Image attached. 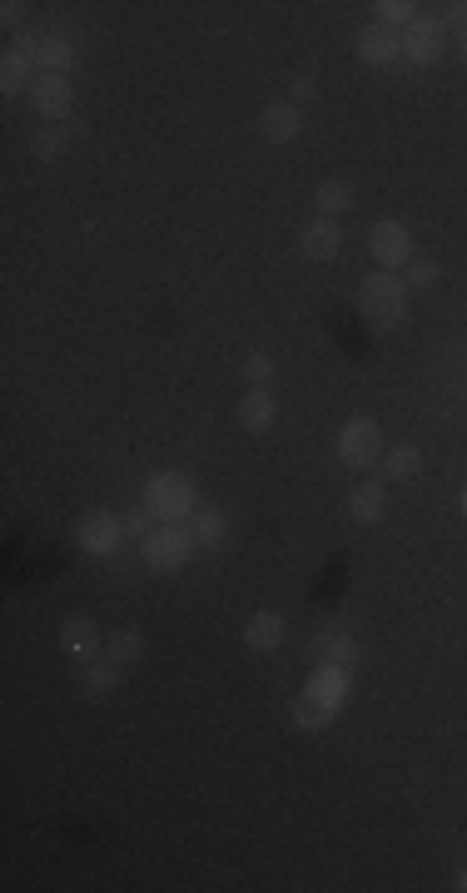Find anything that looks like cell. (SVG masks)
Wrapping results in <instances>:
<instances>
[{"label": "cell", "mask_w": 467, "mask_h": 893, "mask_svg": "<svg viewBox=\"0 0 467 893\" xmlns=\"http://www.w3.org/2000/svg\"><path fill=\"white\" fill-rule=\"evenodd\" d=\"M75 541L90 551V556H109V551L125 541V517H115L109 506H95V512H85V517H80Z\"/></svg>", "instance_id": "8"}, {"label": "cell", "mask_w": 467, "mask_h": 893, "mask_svg": "<svg viewBox=\"0 0 467 893\" xmlns=\"http://www.w3.org/2000/svg\"><path fill=\"white\" fill-rule=\"evenodd\" d=\"M154 521H160V517H154V506L150 502H140V506H130V512H125V537H150V531H154Z\"/></svg>", "instance_id": "26"}, {"label": "cell", "mask_w": 467, "mask_h": 893, "mask_svg": "<svg viewBox=\"0 0 467 893\" xmlns=\"http://www.w3.org/2000/svg\"><path fill=\"white\" fill-rule=\"evenodd\" d=\"M359 313H363V324L378 328V333H393V328H402V318H408V283L398 279V273H369V279L359 283Z\"/></svg>", "instance_id": "2"}, {"label": "cell", "mask_w": 467, "mask_h": 893, "mask_svg": "<svg viewBox=\"0 0 467 893\" xmlns=\"http://www.w3.org/2000/svg\"><path fill=\"white\" fill-rule=\"evenodd\" d=\"M35 60L31 55H15V50H5L0 55V90L5 95H25V90H35Z\"/></svg>", "instance_id": "17"}, {"label": "cell", "mask_w": 467, "mask_h": 893, "mask_svg": "<svg viewBox=\"0 0 467 893\" xmlns=\"http://www.w3.org/2000/svg\"><path fill=\"white\" fill-rule=\"evenodd\" d=\"M373 11H378V25H388V31H393V25H413L418 21L413 0H378Z\"/></svg>", "instance_id": "24"}, {"label": "cell", "mask_w": 467, "mask_h": 893, "mask_svg": "<svg viewBox=\"0 0 467 893\" xmlns=\"http://www.w3.org/2000/svg\"><path fill=\"white\" fill-rule=\"evenodd\" d=\"M80 685H85L90 700H109L115 690H120V675H115V660H95V666H85V675H80Z\"/></svg>", "instance_id": "23"}, {"label": "cell", "mask_w": 467, "mask_h": 893, "mask_svg": "<svg viewBox=\"0 0 467 893\" xmlns=\"http://www.w3.org/2000/svg\"><path fill=\"white\" fill-rule=\"evenodd\" d=\"M314 204L324 209L328 219L348 214V209H353V184H348V179H324V184L314 189Z\"/></svg>", "instance_id": "21"}, {"label": "cell", "mask_w": 467, "mask_h": 893, "mask_svg": "<svg viewBox=\"0 0 467 893\" xmlns=\"http://www.w3.org/2000/svg\"><path fill=\"white\" fill-rule=\"evenodd\" d=\"M447 50V25L433 21V15H418L413 25H402V55L413 66H437Z\"/></svg>", "instance_id": "7"}, {"label": "cell", "mask_w": 467, "mask_h": 893, "mask_svg": "<svg viewBox=\"0 0 467 893\" xmlns=\"http://www.w3.org/2000/svg\"><path fill=\"white\" fill-rule=\"evenodd\" d=\"M70 130H80V125H70ZM70 130H40L35 134V160H60V150H66V140H70Z\"/></svg>", "instance_id": "25"}, {"label": "cell", "mask_w": 467, "mask_h": 893, "mask_svg": "<svg viewBox=\"0 0 467 893\" xmlns=\"http://www.w3.org/2000/svg\"><path fill=\"white\" fill-rule=\"evenodd\" d=\"M383 512H388V492L383 486H359V492L348 496V521H359V527L383 521Z\"/></svg>", "instance_id": "18"}, {"label": "cell", "mask_w": 467, "mask_h": 893, "mask_svg": "<svg viewBox=\"0 0 467 893\" xmlns=\"http://www.w3.org/2000/svg\"><path fill=\"white\" fill-rule=\"evenodd\" d=\"M283 635H289V625H283V615L273 611H254L249 625H244V646L254 650V656H269V650L283 646Z\"/></svg>", "instance_id": "13"}, {"label": "cell", "mask_w": 467, "mask_h": 893, "mask_svg": "<svg viewBox=\"0 0 467 893\" xmlns=\"http://www.w3.org/2000/svg\"><path fill=\"white\" fill-rule=\"evenodd\" d=\"M457 889H463V893H467V869H463V873H457Z\"/></svg>", "instance_id": "34"}, {"label": "cell", "mask_w": 467, "mask_h": 893, "mask_svg": "<svg viewBox=\"0 0 467 893\" xmlns=\"http://www.w3.org/2000/svg\"><path fill=\"white\" fill-rule=\"evenodd\" d=\"M244 377H249L254 388H269L273 383V357L269 353H249L244 357Z\"/></svg>", "instance_id": "28"}, {"label": "cell", "mask_w": 467, "mask_h": 893, "mask_svg": "<svg viewBox=\"0 0 467 893\" xmlns=\"http://www.w3.org/2000/svg\"><path fill=\"white\" fill-rule=\"evenodd\" d=\"M144 502L154 506L160 521H189V512H195V482H189V472H154Z\"/></svg>", "instance_id": "3"}, {"label": "cell", "mask_w": 467, "mask_h": 893, "mask_svg": "<svg viewBox=\"0 0 467 893\" xmlns=\"http://www.w3.org/2000/svg\"><path fill=\"white\" fill-rule=\"evenodd\" d=\"M348 695H353V675H348L343 666H324V660H318V670L308 675V685L299 690V700H294L299 730H308V735L328 730L334 715L348 705Z\"/></svg>", "instance_id": "1"}, {"label": "cell", "mask_w": 467, "mask_h": 893, "mask_svg": "<svg viewBox=\"0 0 467 893\" xmlns=\"http://www.w3.org/2000/svg\"><path fill=\"white\" fill-rule=\"evenodd\" d=\"M189 551H195V537H189L185 527H174V521L154 527L150 537L140 541V556L150 571H179L189 561Z\"/></svg>", "instance_id": "4"}, {"label": "cell", "mask_w": 467, "mask_h": 893, "mask_svg": "<svg viewBox=\"0 0 467 893\" xmlns=\"http://www.w3.org/2000/svg\"><path fill=\"white\" fill-rule=\"evenodd\" d=\"M35 66H45V75H66V70L75 66V40H70V35H45Z\"/></svg>", "instance_id": "19"}, {"label": "cell", "mask_w": 467, "mask_h": 893, "mask_svg": "<svg viewBox=\"0 0 467 893\" xmlns=\"http://www.w3.org/2000/svg\"><path fill=\"white\" fill-rule=\"evenodd\" d=\"M457 55H463V66H467V31L457 35Z\"/></svg>", "instance_id": "33"}, {"label": "cell", "mask_w": 467, "mask_h": 893, "mask_svg": "<svg viewBox=\"0 0 467 893\" xmlns=\"http://www.w3.org/2000/svg\"><path fill=\"white\" fill-rule=\"evenodd\" d=\"M299 130H304V109L294 105V99H269L259 115V134L269 144H294Z\"/></svg>", "instance_id": "10"}, {"label": "cell", "mask_w": 467, "mask_h": 893, "mask_svg": "<svg viewBox=\"0 0 467 893\" xmlns=\"http://www.w3.org/2000/svg\"><path fill=\"white\" fill-rule=\"evenodd\" d=\"M443 25H457V31H467V0H447V5H443Z\"/></svg>", "instance_id": "30"}, {"label": "cell", "mask_w": 467, "mask_h": 893, "mask_svg": "<svg viewBox=\"0 0 467 893\" xmlns=\"http://www.w3.org/2000/svg\"><path fill=\"white\" fill-rule=\"evenodd\" d=\"M189 537H195V547H219L229 537V517L219 506H195L189 512Z\"/></svg>", "instance_id": "16"}, {"label": "cell", "mask_w": 467, "mask_h": 893, "mask_svg": "<svg viewBox=\"0 0 467 893\" xmlns=\"http://www.w3.org/2000/svg\"><path fill=\"white\" fill-rule=\"evenodd\" d=\"M31 105L40 109V119H70L75 115V90H70V75H40L31 90Z\"/></svg>", "instance_id": "9"}, {"label": "cell", "mask_w": 467, "mask_h": 893, "mask_svg": "<svg viewBox=\"0 0 467 893\" xmlns=\"http://www.w3.org/2000/svg\"><path fill=\"white\" fill-rule=\"evenodd\" d=\"M144 650V635L135 631V625H120V631H109V646H105V660H115V666H135Z\"/></svg>", "instance_id": "22"}, {"label": "cell", "mask_w": 467, "mask_h": 893, "mask_svg": "<svg viewBox=\"0 0 467 893\" xmlns=\"http://www.w3.org/2000/svg\"><path fill=\"white\" fill-rule=\"evenodd\" d=\"M437 279H443V269H437L433 259H418V263H408V279L402 283H408V289H433Z\"/></svg>", "instance_id": "29"}, {"label": "cell", "mask_w": 467, "mask_h": 893, "mask_svg": "<svg viewBox=\"0 0 467 893\" xmlns=\"http://www.w3.org/2000/svg\"><path fill=\"white\" fill-rule=\"evenodd\" d=\"M338 457L343 467H373L383 457V427L373 418H348L343 432H338Z\"/></svg>", "instance_id": "6"}, {"label": "cell", "mask_w": 467, "mask_h": 893, "mask_svg": "<svg viewBox=\"0 0 467 893\" xmlns=\"http://www.w3.org/2000/svg\"><path fill=\"white\" fill-rule=\"evenodd\" d=\"M273 418H279V402H273L269 388H249L240 402V427L254 432V437H264V432L273 427Z\"/></svg>", "instance_id": "14"}, {"label": "cell", "mask_w": 467, "mask_h": 893, "mask_svg": "<svg viewBox=\"0 0 467 893\" xmlns=\"http://www.w3.org/2000/svg\"><path fill=\"white\" fill-rule=\"evenodd\" d=\"M353 660H359V650H353V641H348V635H334V641H324V666L353 670Z\"/></svg>", "instance_id": "27"}, {"label": "cell", "mask_w": 467, "mask_h": 893, "mask_svg": "<svg viewBox=\"0 0 467 893\" xmlns=\"http://www.w3.org/2000/svg\"><path fill=\"white\" fill-rule=\"evenodd\" d=\"M0 21H5V25H21V21H25V0H5V5H0Z\"/></svg>", "instance_id": "32"}, {"label": "cell", "mask_w": 467, "mask_h": 893, "mask_svg": "<svg viewBox=\"0 0 467 893\" xmlns=\"http://www.w3.org/2000/svg\"><path fill=\"white\" fill-rule=\"evenodd\" d=\"M463 512H467V486H463Z\"/></svg>", "instance_id": "35"}, {"label": "cell", "mask_w": 467, "mask_h": 893, "mask_svg": "<svg viewBox=\"0 0 467 893\" xmlns=\"http://www.w3.org/2000/svg\"><path fill=\"white\" fill-rule=\"evenodd\" d=\"M353 50H359L363 66H393V60L402 55V35L373 21V25H363V31L353 35Z\"/></svg>", "instance_id": "11"}, {"label": "cell", "mask_w": 467, "mask_h": 893, "mask_svg": "<svg viewBox=\"0 0 467 893\" xmlns=\"http://www.w3.org/2000/svg\"><path fill=\"white\" fill-rule=\"evenodd\" d=\"M383 472H388V482H413V477L423 472V453H418L413 442L388 447V457H383Z\"/></svg>", "instance_id": "20"}, {"label": "cell", "mask_w": 467, "mask_h": 893, "mask_svg": "<svg viewBox=\"0 0 467 893\" xmlns=\"http://www.w3.org/2000/svg\"><path fill=\"white\" fill-rule=\"evenodd\" d=\"M289 90H294V95H289V99H294V105L304 109L308 99H314V75H294V85H289Z\"/></svg>", "instance_id": "31"}, {"label": "cell", "mask_w": 467, "mask_h": 893, "mask_svg": "<svg viewBox=\"0 0 467 893\" xmlns=\"http://www.w3.org/2000/svg\"><path fill=\"white\" fill-rule=\"evenodd\" d=\"M369 254L373 263H378L383 273H398L413 263V234H408V224H398V219H378L369 234Z\"/></svg>", "instance_id": "5"}, {"label": "cell", "mask_w": 467, "mask_h": 893, "mask_svg": "<svg viewBox=\"0 0 467 893\" xmlns=\"http://www.w3.org/2000/svg\"><path fill=\"white\" fill-rule=\"evenodd\" d=\"M60 646H66L70 656L85 660L90 650L100 646V625L90 621V615H66V621H60Z\"/></svg>", "instance_id": "15"}, {"label": "cell", "mask_w": 467, "mask_h": 893, "mask_svg": "<svg viewBox=\"0 0 467 893\" xmlns=\"http://www.w3.org/2000/svg\"><path fill=\"white\" fill-rule=\"evenodd\" d=\"M299 244H304V254L314 263H328V259H338V248H343V224H338V219H328V214H318V219H308V224H304Z\"/></svg>", "instance_id": "12"}]
</instances>
